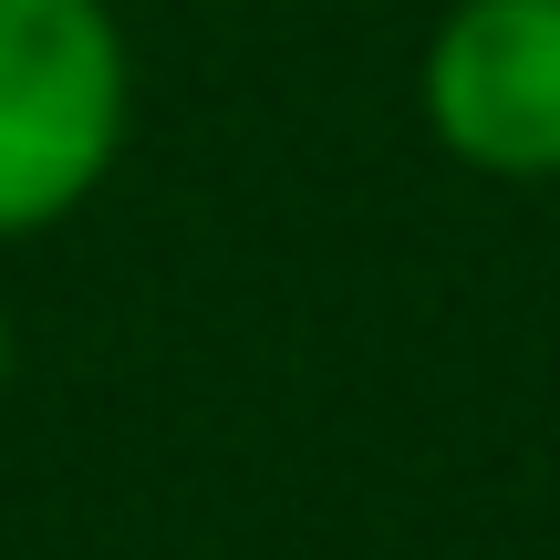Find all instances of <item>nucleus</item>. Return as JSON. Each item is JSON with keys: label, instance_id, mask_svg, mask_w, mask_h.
<instances>
[{"label": "nucleus", "instance_id": "2", "mask_svg": "<svg viewBox=\"0 0 560 560\" xmlns=\"http://www.w3.org/2000/svg\"><path fill=\"white\" fill-rule=\"evenodd\" d=\"M425 125L478 177H560V0H457L425 42Z\"/></svg>", "mask_w": 560, "mask_h": 560}, {"label": "nucleus", "instance_id": "3", "mask_svg": "<svg viewBox=\"0 0 560 560\" xmlns=\"http://www.w3.org/2000/svg\"><path fill=\"white\" fill-rule=\"evenodd\" d=\"M0 384H11V312H0Z\"/></svg>", "mask_w": 560, "mask_h": 560}, {"label": "nucleus", "instance_id": "1", "mask_svg": "<svg viewBox=\"0 0 560 560\" xmlns=\"http://www.w3.org/2000/svg\"><path fill=\"white\" fill-rule=\"evenodd\" d=\"M136 52L115 0H0V240L73 219L125 156Z\"/></svg>", "mask_w": 560, "mask_h": 560}]
</instances>
